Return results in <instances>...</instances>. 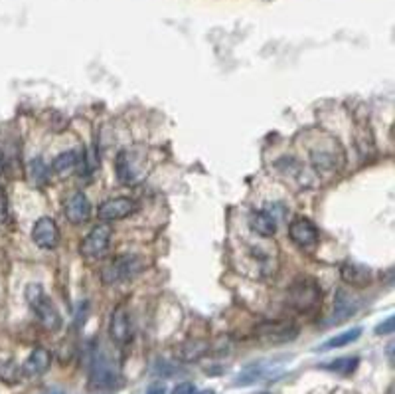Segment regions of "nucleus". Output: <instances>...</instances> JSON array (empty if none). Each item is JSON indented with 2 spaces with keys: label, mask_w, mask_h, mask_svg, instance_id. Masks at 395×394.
<instances>
[{
  "label": "nucleus",
  "mask_w": 395,
  "mask_h": 394,
  "mask_svg": "<svg viewBox=\"0 0 395 394\" xmlns=\"http://www.w3.org/2000/svg\"><path fill=\"white\" fill-rule=\"evenodd\" d=\"M144 268V260L137 254H121L111 258L107 263H103L101 279L105 286H117L131 281L137 277Z\"/></svg>",
  "instance_id": "f257e3e1"
},
{
  "label": "nucleus",
  "mask_w": 395,
  "mask_h": 394,
  "mask_svg": "<svg viewBox=\"0 0 395 394\" xmlns=\"http://www.w3.org/2000/svg\"><path fill=\"white\" fill-rule=\"evenodd\" d=\"M26 302L32 307V311L36 313L38 321L44 325V329L48 331H58L62 327V317L60 311L56 309V305L50 297L46 295V291L42 289L38 284H30L26 288Z\"/></svg>",
  "instance_id": "f03ea898"
},
{
  "label": "nucleus",
  "mask_w": 395,
  "mask_h": 394,
  "mask_svg": "<svg viewBox=\"0 0 395 394\" xmlns=\"http://www.w3.org/2000/svg\"><path fill=\"white\" fill-rule=\"evenodd\" d=\"M320 299H322V289L314 277H296L289 288V303L299 313H310L312 309L319 307Z\"/></svg>",
  "instance_id": "7ed1b4c3"
},
{
  "label": "nucleus",
  "mask_w": 395,
  "mask_h": 394,
  "mask_svg": "<svg viewBox=\"0 0 395 394\" xmlns=\"http://www.w3.org/2000/svg\"><path fill=\"white\" fill-rule=\"evenodd\" d=\"M90 381L91 386H97V388H113L121 381V372H119L117 363L105 351H97L93 355Z\"/></svg>",
  "instance_id": "20e7f679"
},
{
  "label": "nucleus",
  "mask_w": 395,
  "mask_h": 394,
  "mask_svg": "<svg viewBox=\"0 0 395 394\" xmlns=\"http://www.w3.org/2000/svg\"><path fill=\"white\" fill-rule=\"evenodd\" d=\"M255 337L265 345H285L299 337V327L291 321H269L255 329Z\"/></svg>",
  "instance_id": "39448f33"
},
{
  "label": "nucleus",
  "mask_w": 395,
  "mask_h": 394,
  "mask_svg": "<svg viewBox=\"0 0 395 394\" xmlns=\"http://www.w3.org/2000/svg\"><path fill=\"white\" fill-rule=\"evenodd\" d=\"M109 242H111V228L107 224H99V226H95L91 230L87 236L83 238L79 252L87 260H97L109 250Z\"/></svg>",
  "instance_id": "423d86ee"
},
{
  "label": "nucleus",
  "mask_w": 395,
  "mask_h": 394,
  "mask_svg": "<svg viewBox=\"0 0 395 394\" xmlns=\"http://www.w3.org/2000/svg\"><path fill=\"white\" fill-rule=\"evenodd\" d=\"M139 208V202L135 198L117 197L105 200L101 206H99L97 214L105 222H113V220H123V218H128V216L137 214Z\"/></svg>",
  "instance_id": "0eeeda50"
},
{
  "label": "nucleus",
  "mask_w": 395,
  "mask_h": 394,
  "mask_svg": "<svg viewBox=\"0 0 395 394\" xmlns=\"http://www.w3.org/2000/svg\"><path fill=\"white\" fill-rule=\"evenodd\" d=\"M289 238L293 240L296 246H301V248H312V246L319 244L320 232L319 228L310 222L308 218L299 216V218H294L293 222L289 224Z\"/></svg>",
  "instance_id": "6e6552de"
},
{
  "label": "nucleus",
  "mask_w": 395,
  "mask_h": 394,
  "mask_svg": "<svg viewBox=\"0 0 395 394\" xmlns=\"http://www.w3.org/2000/svg\"><path fill=\"white\" fill-rule=\"evenodd\" d=\"M32 238L42 250H56L60 244V228L51 218L44 216L32 228Z\"/></svg>",
  "instance_id": "1a4fd4ad"
},
{
  "label": "nucleus",
  "mask_w": 395,
  "mask_h": 394,
  "mask_svg": "<svg viewBox=\"0 0 395 394\" xmlns=\"http://www.w3.org/2000/svg\"><path fill=\"white\" fill-rule=\"evenodd\" d=\"M109 333L117 345H128L133 341V323H131L128 311L123 305H119L113 311L111 323H109Z\"/></svg>",
  "instance_id": "9d476101"
},
{
  "label": "nucleus",
  "mask_w": 395,
  "mask_h": 394,
  "mask_svg": "<svg viewBox=\"0 0 395 394\" xmlns=\"http://www.w3.org/2000/svg\"><path fill=\"white\" fill-rule=\"evenodd\" d=\"M65 218L72 224H85L91 218V202L83 192H74L65 202Z\"/></svg>",
  "instance_id": "9b49d317"
},
{
  "label": "nucleus",
  "mask_w": 395,
  "mask_h": 394,
  "mask_svg": "<svg viewBox=\"0 0 395 394\" xmlns=\"http://www.w3.org/2000/svg\"><path fill=\"white\" fill-rule=\"evenodd\" d=\"M360 309V302L354 299L352 295H348L344 289H340L336 293V302H334V313L330 315V319L326 321V325H336V323H342L346 319L356 313Z\"/></svg>",
  "instance_id": "f8f14e48"
},
{
  "label": "nucleus",
  "mask_w": 395,
  "mask_h": 394,
  "mask_svg": "<svg viewBox=\"0 0 395 394\" xmlns=\"http://www.w3.org/2000/svg\"><path fill=\"white\" fill-rule=\"evenodd\" d=\"M340 276L344 279L346 284H350L352 288H368L373 279L370 268L362 265L356 262H346L340 268Z\"/></svg>",
  "instance_id": "ddd939ff"
},
{
  "label": "nucleus",
  "mask_w": 395,
  "mask_h": 394,
  "mask_svg": "<svg viewBox=\"0 0 395 394\" xmlns=\"http://www.w3.org/2000/svg\"><path fill=\"white\" fill-rule=\"evenodd\" d=\"M51 365V355L50 351H46L44 347H36L30 356L26 359V363L22 365V375L26 377H42Z\"/></svg>",
  "instance_id": "4468645a"
},
{
  "label": "nucleus",
  "mask_w": 395,
  "mask_h": 394,
  "mask_svg": "<svg viewBox=\"0 0 395 394\" xmlns=\"http://www.w3.org/2000/svg\"><path fill=\"white\" fill-rule=\"evenodd\" d=\"M249 224L253 228V232H257L259 236L271 238L275 236L277 232V220L273 216V212L269 211H255L249 218Z\"/></svg>",
  "instance_id": "2eb2a0df"
},
{
  "label": "nucleus",
  "mask_w": 395,
  "mask_h": 394,
  "mask_svg": "<svg viewBox=\"0 0 395 394\" xmlns=\"http://www.w3.org/2000/svg\"><path fill=\"white\" fill-rule=\"evenodd\" d=\"M77 167H79V151H74V149L60 153L51 163V171L58 177H67V174L76 172Z\"/></svg>",
  "instance_id": "dca6fc26"
},
{
  "label": "nucleus",
  "mask_w": 395,
  "mask_h": 394,
  "mask_svg": "<svg viewBox=\"0 0 395 394\" xmlns=\"http://www.w3.org/2000/svg\"><path fill=\"white\" fill-rule=\"evenodd\" d=\"M271 368L273 365H265V363H253L249 367L243 368V372L235 379L237 386H247V384H253V382L263 381L265 377L271 375Z\"/></svg>",
  "instance_id": "f3484780"
},
{
  "label": "nucleus",
  "mask_w": 395,
  "mask_h": 394,
  "mask_svg": "<svg viewBox=\"0 0 395 394\" xmlns=\"http://www.w3.org/2000/svg\"><path fill=\"white\" fill-rule=\"evenodd\" d=\"M117 177L119 181L125 184H133L137 181V169H135V161L131 157L128 151H121L117 157Z\"/></svg>",
  "instance_id": "a211bd4d"
},
{
  "label": "nucleus",
  "mask_w": 395,
  "mask_h": 394,
  "mask_svg": "<svg viewBox=\"0 0 395 394\" xmlns=\"http://www.w3.org/2000/svg\"><path fill=\"white\" fill-rule=\"evenodd\" d=\"M358 365H360V359H358V356H340V359H336V361H332V363L320 365V368H326V370H330V372L348 377V375H352V372L356 370Z\"/></svg>",
  "instance_id": "6ab92c4d"
},
{
  "label": "nucleus",
  "mask_w": 395,
  "mask_h": 394,
  "mask_svg": "<svg viewBox=\"0 0 395 394\" xmlns=\"http://www.w3.org/2000/svg\"><path fill=\"white\" fill-rule=\"evenodd\" d=\"M360 335H362V329L360 327L344 331V333H340V335H336V337L328 339L326 343H322V345L319 347V351H330V349H340V347H346V345H350V343L358 341V339H360Z\"/></svg>",
  "instance_id": "aec40b11"
},
{
  "label": "nucleus",
  "mask_w": 395,
  "mask_h": 394,
  "mask_svg": "<svg viewBox=\"0 0 395 394\" xmlns=\"http://www.w3.org/2000/svg\"><path fill=\"white\" fill-rule=\"evenodd\" d=\"M208 349H210L208 341H188L182 345L180 356L184 361H198V359H202L208 353Z\"/></svg>",
  "instance_id": "412c9836"
},
{
  "label": "nucleus",
  "mask_w": 395,
  "mask_h": 394,
  "mask_svg": "<svg viewBox=\"0 0 395 394\" xmlns=\"http://www.w3.org/2000/svg\"><path fill=\"white\" fill-rule=\"evenodd\" d=\"M310 161L317 171H334V167H336V158L330 151H314L310 155Z\"/></svg>",
  "instance_id": "4be33fe9"
},
{
  "label": "nucleus",
  "mask_w": 395,
  "mask_h": 394,
  "mask_svg": "<svg viewBox=\"0 0 395 394\" xmlns=\"http://www.w3.org/2000/svg\"><path fill=\"white\" fill-rule=\"evenodd\" d=\"M22 377V368L16 367L14 363L6 361V363H0V379L4 382H18Z\"/></svg>",
  "instance_id": "5701e85b"
},
{
  "label": "nucleus",
  "mask_w": 395,
  "mask_h": 394,
  "mask_svg": "<svg viewBox=\"0 0 395 394\" xmlns=\"http://www.w3.org/2000/svg\"><path fill=\"white\" fill-rule=\"evenodd\" d=\"M30 167H32V177H34V181H36V183H44V181H46V177H48V169H46V167H44V163H42V158H36V161H32V165H30Z\"/></svg>",
  "instance_id": "b1692460"
},
{
  "label": "nucleus",
  "mask_w": 395,
  "mask_h": 394,
  "mask_svg": "<svg viewBox=\"0 0 395 394\" xmlns=\"http://www.w3.org/2000/svg\"><path fill=\"white\" fill-rule=\"evenodd\" d=\"M8 220V197L6 192L0 188V224Z\"/></svg>",
  "instance_id": "393cba45"
},
{
  "label": "nucleus",
  "mask_w": 395,
  "mask_h": 394,
  "mask_svg": "<svg viewBox=\"0 0 395 394\" xmlns=\"http://www.w3.org/2000/svg\"><path fill=\"white\" fill-rule=\"evenodd\" d=\"M394 317H387L383 323H380V325L376 327V333H378V335H392V333H394Z\"/></svg>",
  "instance_id": "a878e982"
},
{
  "label": "nucleus",
  "mask_w": 395,
  "mask_h": 394,
  "mask_svg": "<svg viewBox=\"0 0 395 394\" xmlns=\"http://www.w3.org/2000/svg\"><path fill=\"white\" fill-rule=\"evenodd\" d=\"M194 388H196V386H194L190 381H184L176 384V388H174V393L172 394H192L194 393Z\"/></svg>",
  "instance_id": "bb28decb"
},
{
  "label": "nucleus",
  "mask_w": 395,
  "mask_h": 394,
  "mask_svg": "<svg viewBox=\"0 0 395 394\" xmlns=\"http://www.w3.org/2000/svg\"><path fill=\"white\" fill-rule=\"evenodd\" d=\"M146 394H166V386L162 384V382H154V384L149 386Z\"/></svg>",
  "instance_id": "cd10ccee"
},
{
  "label": "nucleus",
  "mask_w": 395,
  "mask_h": 394,
  "mask_svg": "<svg viewBox=\"0 0 395 394\" xmlns=\"http://www.w3.org/2000/svg\"><path fill=\"white\" fill-rule=\"evenodd\" d=\"M385 353H387V359H389V365H394V343L387 345V351H385Z\"/></svg>",
  "instance_id": "c85d7f7f"
},
{
  "label": "nucleus",
  "mask_w": 395,
  "mask_h": 394,
  "mask_svg": "<svg viewBox=\"0 0 395 394\" xmlns=\"http://www.w3.org/2000/svg\"><path fill=\"white\" fill-rule=\"evenodd\" d=\"M192 394H216V391H212V388H204V391H198V388H194V393Z\"/></svg>",
  "instance_id": "c756f323"
},
{
  "label": "nucleus",
  "mask_w": 395,
  "mask_h": 394,
  "mask_svg": "<svg viewBox=\"0 0 395 394\" xmlns=\"http://www.w3.org/2000/svg\"><path fill=\"white\" fill-rule=\"evenodd\" d=\"M2 167H4V161H2V157H0V172H2Z\"/></svg>",
  "instance_id": "7c9ffc66"
},
{
  "label": "nucleus",
  "mask_w": 395,
  "mask_h": 394,
  "mask_svg": "<svg viewBox=\"0 0 395 394\" xmlns=\"http://www.w3.org/2000/svg\"><path fill=\"white\" fill-rule=\"evenodd\" d=\"M48 394H64V393H48Z\"/></svg>",
  "instance_id": "2f4dec72"
}]
</instances>
